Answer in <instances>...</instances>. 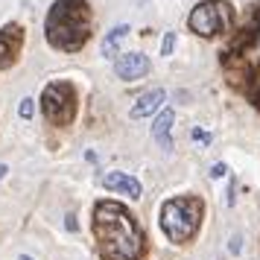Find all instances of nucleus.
Wrapping results in <instances>:
<instances>
[{"label":"nucleus","mask_w":260,"mask_h":260,"mask_svg":"<svg viewBox=\"0 0 260 260\" xmlns=\"http://www.w3.org/2000/svg\"><path fill=\"white\" fill-rule=\"evenodd\" d=\"M219 64L228 76V85L248 96L254 108H260V3L251 6L248 21L228 41Z\"/></svg>","instance_id":"obj_1"},{"label":"nucleus","mask_w":260,"mask_h":260,"mask_svg":"<svg viewBox=\"0 0 260 260\" xmlns=\"http://www.w3.org/2000/svg\"><path fill=\"white\" fill-rule=\"evenodd\" d=\"M91 231L103 260H141L146 251V237L138 219L123 205L103 199L94 205Z\"/></svg>","instance_id":"obj_2"},{"label":"nucleus","mask_w":260,"mask_h":260,"mask_svg":"<svg viewBox=\"0 0 260 260\" xmlns=\"http://www.w3.org/2000/svg\"><path fill=\"white\" fill-rule=\"evenodd\" d=\"M91 6L88 0H53L44 21V36L50 47L61 53H79L91 38Z\"/></svg>","instance_id":"obj_3"},{"label":"nucleus","mask_w":260,"mask_h":260,"mask_svg":"<svg viewBox=\"0 0 260 260\" xmlns=\"http://www.w3.org/2000/svg\"><path fill=\"white\" fill-rule=\"evenodd\" d=\"M202 213H205V202L199 196H176V199H167L161 205L158 222H161V231L167 234L170 243L184 246L199 231Z\"/></svg>","instance_id":"obj_4"},{"label":"nucleus","mask_w":260,"mask_h":260,"mask_svg":"<svg viewBox=\"0 0 260 260\" xmlns=\"http://www.w3.org/2000/svg\"><path fill=\"white\" fill-rule=\"evenodd\" d=\"M190 29L202 38H213L219 32H228L234 24V9L225 0H202L187 18Z\"/></svg>","instance_id":"obj_5"},{"label":"nucleus","mask_w":260,"mask_h":260,"mask_svg":"<svg viewBox=\"0 0 260 260\" xmlns=\"http://www.w3.org/2000/svg\"><path fill=\"white\" fill-rule=\"evenodd\" d=\"M41 111L53 126H71L76 117V91L71 82H50L41 91Z\"/></svg>","instance_id":"obj_6"},{"label":"nucleus","mask_w":260,"mask_h":260,"mask_svg":"<svg viewBox=\"0 0 260 260\" xmlns=\"http://www.w3.org/2000/svg\"><path fill=\"white\" fill-rule=\"evenodd\" d=\"M24 47V26L21 24H6L0 29V71L12 68L18 61V53Z\"/></svg>","instance_id":"obj_7"},{"label":"nucleus","mask_w":260,"mask_h":260,"mask_svg":"<svg viewBox=\"0 0 260 260\" xmlns=\"http://www.w3.org/2000/svg\"><path fill=\"white\" fill-rule=\"evenodd\" d=\"M149 59L143 56V53H123L117 59V64H114V71H117V76L123 79V82H135V79H143L146 73H149Z\"/></svg>","instance_id":"obj_8"},{"label":"nucleus","mask_w":260,"mask_h":260,"mask_svg":"<svg viewBox=\"0 0 260 260\" xmlns=\"http://www.w3.org/2000/svg\"><path fill=\"white\" fill-rule=\"evenodd\" d=\"M103 187L106 190H114V193H123V196H129V199H141L143 196V187L141 181L129 173H120V170H111L103 176Z\"/></svg>","instance_id":"obj_9"},{"label":"nucleus","mask_w":260,"mask_h":260,"mask_svg":"<svg viewBox=\"0 0 260 260\" xmlns=\"http://www.w3.org/2000/svg\"><path fill=\"white\" fill-rule=\"evenodd\" d=\"M164 100H167V94L161 91V88H155V91H146V94L132 106V111H129V117L132 120H143V117H149V114H155L158 108L164 106Z\"/></svg>","instance_id":"obj_10"},{"label":"nucleus","mask_w":260,"mask_h":260,"mask_svg":"<svg viewBox=\"0 0 260 260\" xmlns=\"http://www.w3.org/2000/svg\"><path fill=\"white\" fill-rule=\"evenodd\" d=\"M173 120H176V114H173V108H164L158 117H155V123H152V138L161 146H164L167 152L173 149V141H170V129H173Z\"/></svg>","instance_id":"obj_11"},{"label":"nucleus","mask_w":260,"mask_h":260,"mask_svg":"<svg viewBox=\"0 0 260 260\" xmlns=\"http://www.w3.org/2000/svg\"><path fill=\"white\" fill-rule=\"evenodd\" d=\"M126 36H129V24H120V26H114V29H111V32L106 36V41H103V56H108V59H111V56L117 53L120 41H123Z\"/></svg>","instance_id":"obj_12"},{"label":"nucleus","mask_w":260,"mask_h":260,"mask_svg":"<svg viewBox=\"0 0 260 260\" xmlns=\"http://www.w3.org/2000/svg\"><path fill=\"white\" fill-rule=\"evenodd\" d=\"M173 47H176V32H164V41H161V56H173Z\"/></svg>","instance_id":"obj_13"},{"label":"nucleus","mask_w":260,"mask_h":260,"mask_svg":"<svg viewBox=\"0 0 260 260\" xmlns=\"http://www.w3.org/2000/svg\"><path fill=\"white\" fill-rule=\"evenodd\" d=\"M18 114H21L24 120L32 117V100H29V96H24V100H21V106H18Z\"/></svg>","instance_id":"obj_14"},{"label":"nucleus","mask_w":260,"mask_h":260,"mask_svg":"<svg viewBox=\"0 0 260 260\" xmlns=\"http://www.w3.org/2000/svg\"><path fill=\"white\" fill-rule=\"evenodd\" d=\"M240 248H243V237L234 234L231 237V243H228V251H231V254H240Z\"/></svg>","instance_id":"obj_15"},{"label":"nucleus","mask_w":260,"mask_h":260,"mask_svg":"<svg viewBox=\"0 0 260 260\" xmlns=\"http://www.w3.org/2000/svg\"><path fill=\"white\" fill-rule=\"evenodd\" d=\"M225 173H228V167H225V164H213L211 167V178H222Z\"/></svg>","instance_id":"obj_16"},{"label":"nucleus","mask_w":260,"mask_h":260,"mask_svg":"<svg viewBox=\"0 0 260 260\" xmlns=\"http://www.w3.org/2000/svg\"><path fill=\"white\" fill-rule=\"evenodd\" d=\"M64 225H68V231H76V219H73V216H68V219H64Z\"/></svg>","instance_id":"obj_17"},{"label":"nucleus","mask_w":260,"mask_h":260,"mask_svg":"<svg viewBox=\"0 0 260 260\" xmlns=\"http://www.w3.org/2000/svg\"><path fill=\"white\" fill-rule=\"evenodd\" d=\"M6 173H9V167H6V164H0V178L6 176Z\"/></svg>","instance_id":"obj_18"},{"label":"nucleus","mask_w":260,"mask_h":260,"mask_svg":"<svg viewBox=\"0 0 260 260\" xmlns=\"http://www.w3.org/2000/svg\"><path fill=\"white\" fill-rule=\"evenodd\" d=\"M21 260H36V257H29V254H21Z\"/></svg>","instance_id":"obj_19"}]
</instances>
